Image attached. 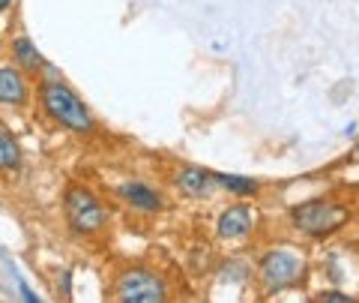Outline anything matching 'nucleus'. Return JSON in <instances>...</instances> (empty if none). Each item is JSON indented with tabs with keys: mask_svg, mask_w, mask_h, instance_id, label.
<instances>
[{
	"mask_svg": "<svg viewBox=\"0 0 359 303\" xmlns=\"http://www.w3.org/2000/svg\"><path fill=\"white\" fill-rule=\"evenodd\" d=\"M212 181V174L207 172H201V168H183L177 177V186L183 189L186 195H192V198H201V195H207L210 193V183Z\"/></svg>",
	"mask_w": 359,
	"mask_h": 303,
	"instance_id": "obj_10",
	"label": "nucleus"
},
{
	"mask_svg": "<svg viewBox=\"0 0 359 303\" xmlns=\"http://www.w3.org/2000/svg\"><path fill=\"white\" fill-rule=\"evenodd\" d=\"M302 273V258L294 255V252H285V250H278V252H269L264 255V264H261V276H264V285L266 288H287V285H294L297 279Z\"/></svg>",
	"mask_w": 359,
	"mask_h": 303,
	"instance_id": "obj_5",
	"label": "nucleus"
},
{
	"mask_svg": "<svg viewBox=\"0 0 359 303\" xmlns=\"http://www.w3.org/2000/svg\"><path fill=\"white\" fill-rule=\"evenodd\" d=\"M252 228V213L245 207H228L219 217V234L222 238H243L245 231Z\"/></svg>",
	"mask_w": 359,
	"mask_h": 303,
	"instance_id": "obj_7",
	"label": "nucleus"
},
{
	"mask_svg": "<svg viewBox=\"0 0 359 303\" xmlns=\"http://www.w3.org/2000/svg\"><path fill=\"white\" fill-rule=\"evenodd\" d=\"M120 195L138 210H159L162 207V198L156 195L147 183H135V181L120 183Z\"/></svg>",
	"mask_w": 359,
	"mask_h": 303,
	"instance_id": "obj_8",
	"label": "nucleus"
},
{
	"mask_svg": "<svg viewBox=\"0 0 359 303\" xmlns=\"http://www.w3.org/2000/svg\"><path fill=\"white\" fill-rule=\"evenodd\" d=\"M216 181L231 189V193H240V195H249L255 193V181H249V177H233V174H216Z\"/></svg>",
	"mask_w": 359,
	"mask_h": 303,
	"instance_id": "obj_12",
	"label": "nucleus"
},
{
	"mask_svg": "<svg viewBox=\"0 0 359 303\" xmlns=\"http://www.w3.org/2000/svg\"><path fill=\"white\" fill-rule=\"evenodd\" d=\"M21 165V148L18 141L9 136L6 129H0V172H15Z\"/></svg>",
	"mask_w": 359,
	"mask_h": 303,
	"instance_id": "obj_11",
	"label": "nucleus"
},
{
	"mask_svg": "<svg viewBox=\"0 0 359 303\" xmlns=\"http://www.w3.org/2000/svg\"><path fill=\"white\" fill-rule=\"evenodd\" d=\"M294 222L314 238H323V234H332L335 228H341L347 222V210L341 205H332V201H306V205L294 207Z\"/></svg>",
	"mask_w": 359,
	"mask_h": 303,
	"instance_id": "obj_2",
	"label": "nucleus"
},
{
	"mask_svg": "<svg viewBox=\"0 0 359 303\" xmlns=\"http://www.w3.org/2000/svg\"><path fill=\"white\" fill-rule=\"evenodd\" d=\"M66 219H69V226L75 231L87 234V231H96L105 226V210L90 189L72 186L69 193H66Z\"/></svg>",
	"mask_w": 359,
	"mask_h": 303,
	"instance_id": "obj_4",
	"label": "nucleus"
},
{
	"mask_svg": "<svg viewBox=\"0 0 359 303\" xmlns=\"http://www.w3.org/2000/svg\"><path fill=\"white\" fill-rule=\"evenodd\" d=\"M9 4H13V0H0V13H6Z\"/></svg>",
	"mask_w": 359,
	"mask_h": 303,
	"instance_id": "obj_14",
	"label": "nucleus"
},
{
	"mask_svg": "<svg viewBox=\"0 0 359 303\" xmlns=\"http://www.w3.org/2000/svg\"><path fill=\"white\" fill-rule=\"evenodd\" d=\"M120 303H165V283L144 267H132L117 279Z\"/></svg>",
	"mask_w": 359,
	"mask_h": 303,
	"instance_id": "obj_3",
	"label": "nucleus"
},
{
	"mask_svg": "<svg viewBox=\"0 0 359 303\" xmlns=\"http://www.w3.org/2000/svg\"><path fill=\"white\" fill-rule=\"evenodd\" d=\"M27 78L18 66H0V105H25L27 103Z\"/></svg>",
	"mask_w": 359,
	"mask_h": 303,
	"instance_id": "obj_6",
	"label": "nucleus"
},
{
	"mask_svg": "<svg viewBox=\"0 0 359 303\" xmlns=\"http://www.w3.org/2000/svg\"><path fill=\"white\" fill-rule=\"evenodd\" d=\"M13 58H15V63H18L21 72H39L42 66H45L42 54L36 51V46H33L27 37H18V39L13 42Z\"/></svg>",
	"mask_w": 359,
	"mask_h": 303,
	"instance_id": "obj_9",
	"label": "nucleus"
},
{
	"mask_svg": "<svg viewBox=\"0 0 359 303\" xmlns=\"http://www.w3.org/2000/svg\"><path fill=\"white\" fill-rule=\"evenodd\" d=\"M320 303H353L347 295H339V291H330V295H323Z\"/></svg>",
	"mask_w": 359,
	"mask_h": 303,
	"instance_id": "obj_13",
	"label": "nucleus"
},
{
	"mask_svg": "<svg viewBox=\"0 0 359 303\" xmlns=\"http://www.w3.org/2000/svg\"><path fill=\"white\" fill-rule=\"evenodd\" d=\"M42 108L54 123L72 129V132H90L93 129V117H90L87 105L78 99L63 82H42L39 84Z\"/></svg>",
	"mask_w": 359,
	"mask_h": 303,
	"instance_id": "obj_1",
	"label": "nucleus"
},
{
	"mask_svg": "<svg viewBox=\"0 0 359 303\" xmlns=\"http://www.w3.org/2000/svg\"><path fill=\"white\" fill-rule=\"evenodd\" d=\"M353 160H359V148H356V150H353Z\"/></svg>",
	"mask_w": 359,
	"mask_h": 303,
	"instance_id": "obj_15",
	"label": "nucleus"
}]
</instances>
